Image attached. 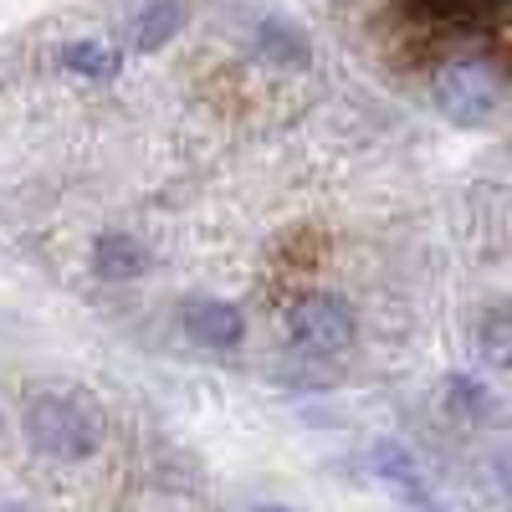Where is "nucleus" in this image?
Returning <instances> with one entry per match:
<instances>
[{"label": "nucleus", "mask_w": 512, "mask_h": 512, "mask_svg": "<svg viewBox=\"0 0 512 512\" xmlns=\"http://www.w3.org/2000/svg\"><path fill=\"white\" fill-rule=\"evenodd\" d=\"M436 108L456 128H487L502 113V82L487 62H446L436 72Z\"/></svg>", "instance_id": "7ed1b4c3"}, {"label": "nucleus", "mask_w": 512, "mask_h": 512, "mask_svg": "<svg viewBox=\"0 0 512 512\" xmlns=\"http://www.w3.org/2000/svg\"><path fill=\"white\" fill-rule=\"evenodd\" d=\"M507 0H405V16L425 26H472L482 16H497Z\"/></svg>", "instance_id": "423d86ee"}, {"label": "nucleus", "mask_w": 512, "mask_h": 512, "mask_svg": "<svg viewBox=\"0 0 512 512\" xmlns=\"http://www.w3.org/2000/svg\"><path fill=\"white\" fill-rule=\"evenodd\" d=\"M26 441L41 456H52V461H88L103 446V420L93 415L88 400L52 390V395L31 400V410H26Z\"/></svg>", "instance_id": "f257e3e1"}, {"label": "nucleus", "mask_w": 512, "mask_h": 512, "mask_svg": "<svg viewBox=\"0 0 512 512\" xmlns=\"http://www.w3.org/2000/svg\"><path fill=\"white\" fill-rule=\"evenodd\" d=\"M374 466H379V477H384V482H395L410 502H420V497H425V492H420V472H415V461H410L400 446H390V441L374 446Z\"/></svg>", "instance_id": "9d476101"}, {"label": "nucleus", "mask_w": 512, "mask_h": 512, "mask_svg": "<svg viewBox=\"0 0 512 512\" xmlns=\"http://www.w3.org/2000/svg\"><path fill=\"white\" fill-rule=\"evenodd\" d=\"M287 333H292V344L313 354V359H338L344 349H354V308L344 303V297H333V292H308V297H297V303L287 308Z\"/></svg>", "instance_id": "f03ea898"}, {"label": "nucleus", "mask_w": 512, "mask_h": 512, "mask_svg": "<svg viewBox=\"0 0 512 512\" xmlns=\"http://www.w3.org/2000/svg\"><path fill=\"white\" fill-rule=\"evenodd\" d=\"M180 318H185L190 338H195V344H205V349H236L241 338H246L241 308L221 303V297H190Z\"/></svg>", "instance_id": "20e7f679"}, {"label": "nucleus", "mask_w": 512, "mask_h": 512, "mask_svg": "<svg viewBox=\"0 0 512 512\" xmlns=\"http://www.w3.org/2000/svg\"><path fill=\"white\" fill-rule=\"evenodd\" d=\"M256 57L272 67H308V41L282 21H262V31H256Z\"/></svg>", "instance_id": "6e6552de"}, {"label": "nucleus", "mask_w": 512, "mask_h": 512, "mask_svg": "<svg viewBox=\"0 0 512 512\" xmlns=\"http://www.w3.org/2000/svg\"><path fill=\"white\" fill-rule=\"evenodd\" d=\"M487 359L507 364V313H492V323H487Z\"/></svg>", "instance_id": "f8f14e48"}, {"label": "nucleus", "mask_w": 512, "mask_h": 512, "mask_svg": "<svg viewBox=\"0 0 512 512\" xmlns=\"http://www.w3.org/2000/svg\"><path fill=\"white\" fill-rule=\"evenodd\" d=\"M415 512H446V507H441V502H425V497H420V502H415Z\"/></svg>", "instance_id": "ddd939ff"}, {"label": "nucleus", "mask_w": 512, "mask_h": 512, "mask_svg": "<svg viewBox=\"0 0 512 512\" xmlns=\"http://www.w3.org/2000/svg\"><path fill=\"white\" fill-rule=\"evenodd\" d=\"M57 62L82 72V77H113L118 72V52L98 47V41H67V47L57 52Z\"/></svg>", "instance_id": "1a4fd4ad"}, {"label": "nucleus", "mask_w": 512, "mask_h": 512, "mask_svg": "<svg viewBox=\"0 0 512 512\" xmlns=\"http://www.w3.org/2000/svg\"><path fill=\"white\" fill-rule=\"evenodd\" d=\"M0 425H6V420H0Z\"/></svg>", "instance_id": "dca6fc26"}, {"label": "nucleus", "mask_w": 512, "mask_h": 512, "mask_svg": "<svg viewBox=\"0 0 512 512\" xmlns=\"http://www.w3.org/2000/svg\"><path fill=\"white\" fill-rule=\"evenodd\" d=\"M93 272L103 282H134L139 272H149V251L134 241V236H123V231H108L93 241Z\"/></svg>", "instance_id": "39448f33"}, {"label": "nucleus", "mask_w": 512, "mask_h": 512, "mask_svg": "<svg viewBox=\"0 0 512 512\" xmlns=\"http://www.w3.org/2000/svg\"><path fill=\"white\" fill-rule=\"evenodd\" d=\"M256 512H292V507H256Z\"/></svg>", "instance_id": "2eb2a0df"}, {"label": "nucleus", "mask_w": 512, "mask_h": 512, "mask_svg": "<svg viewBox=\"0 0 512 512\" xmlns=\"http://www.w3.org/2000/svg\"><path fill=\"white\" fill-rule=\"evenodd\" d=\"M185 16H190V0H154V6H144L139 31H134V47H139V52L169 47V41L185 31Z\"/></svg>", "instance_id": "0eeeda50"}, {"label": "nucleus", "mask_w": 512, "mask_h": 512, "mask_svg": "<svg viewBox=\"0 0 512 512\" xmlns=\"http://www.w3.org/2000/svg\"><path fill=\"white\" fill-rule=\"evenodd\" d=\"M451 405L456 415H487V390L466 374H451Z\"/></svg>", "instance_id": "9b49d317"}, {"label": "nucleus", "mask_w": 512, "mask_h": 512, "mask_svg": "<svg viewBox=\"0 0 512 512\" xmlns=\"http://www.w3.org/2000/svg\"><path fill=\"white\" fill-rule=\"evenodd\" d=\"M0 512H26L21 502H0Z\"/></svg>", "instance_id": "4468645a"}]
</instances>
